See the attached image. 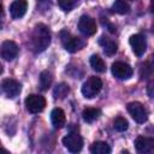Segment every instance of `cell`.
I'll return each instance as SVG.
<instances>
[{
    "mask_svg": "<svg viewBox=\"0 0 154 154\" xmlns=\"http://www.w3.org/2000/svg\"><path fill=\"white\" fill-rule=\"evenodd\" d=\"M100 114H101V111H100L99 108H93V107H90V108L83 109V112H82V118H83V120L87 122V123H93L94 120H96V119L100 117Z\"/></svg>",
    "mask_w": 154,
    "mask_h": 154,
    "instance_id": "17",
    "label": "cell"
},
{
    "mask_svg": "<svg viewBox=\"0 0 154 154\" xmlns=\"http://www.w3.org/2000/svg\"><path fill=\"white\" fill-rule=\"evenodd\" d=\"M69 91H70V88H69L67 84L59 83V84L55 85V88L53 90V95H54L55 99H64L65 96H67Z\"/></svg>",
    "mask_w": 154,
    "mask_h": 154,
    "instance_id": "22",
    "label": "cell"
},
{
    "mask_svg": "<svg viewBox=\"0 0 154 154\" xmlns=\"http://www.w3.org/2000/svg\"><path fill=\"white\" fill-rule=\"evenodd\" d=\"M52 79H53V77H52V73L49 71H47V70L42 71L40 73V88H41V90H47L52 84Z\"/></svg>",
    "mask_w": 154,
    "mask_h": 154,
    "instance_id": "20",
    "label": "cell"
},
{
    "mask_svg": "<svg viewBox=\"0 0 154 154\" xmlns=\"http://www.w3.org/2000/svg\"><path fill=\"white\" fill-rule=\"evenodd\" d=\"M90 152L93 154H109L111 153V147L102 141L94 142L90 147Z\"/></svg>",
    "mask_w": 154,
    "mask_h": 154,
    "instance_id": "18",
    "label": "cell"
},
{
    "mask_svg": "<svg viewBox=\"0 0 154 154\" xmlns=\"http://www.w3.org/2000/svg\"><path fill=\"white\" fill-rule=\"evenodd\" d=\"M147 94H148L149 97L154 99V77L147 84Z\"/></svg>",
    "mask_w": 154,
    "mask_h": 154,
    "instance_id": "25",
    "label": "cell"
},
{
    "mask_svg": "<svg viewBox=\"0 0 154 154\" xmlns=\"http://www.w3.org/2000/svg\"><path fill=\"white\" fill-rule=\"evenodd\" d=\"M25 107L30 113H38L41 111H43L45 106H46V100L43 96L41 95H36V94H30L25 97Z\"/></svg>",
    "mask_w": 154,
    "mask_h": 154,
    "instance_id": "5",
    "label": "cell"
},
{
    "mask_svg": "<svg viewBox=\"0 0 154 154\" xmlns=\"http://www.w3.org/2000/svg\"><path fill=\"white\" fill-rule=\"evenodd\" d=\"M150 12L154 14V0H150Z\"/></svg>",
    "mask_w": 154,
    "mask_h": 154,
    "instance_id": "26",
    "label": "cell"
},
{
    "mask_svg": "<svg viewBox=\"0 0 154 154\" xmlns=\"http://www.w3.org/2000/svg\"><path fill=\"white\" fill-rule=\"evenodd\" d=\"M99 43L102 46L103 52H105L106 55H113L117 52V43L114 41H112L111 38H108V37L101 36L100 40H99Z\"/></svg>",
    "mask_w": 154,
    "mask_h": 154,
    "instance_id": "15",
    "label": "cell"
},
{
    "mask_svg": "<svg viewBox=\"0 0 154 154\" xmlns=\"http://www.w3.org/2000/svg\"><path fill=\"white\" fill-rule=\"evenodd\" d=\"M102 88V81L99 78V77H95V76H91L89 77L82 85V94L84 97H88V99H91L94 96H96L100 90Z\"/></svg>",
    "mask_w": 154,
    "mask_h": 154,
    "instance_id": "2",
    "label": "cell"
},
{
    "mask_svg": "<svg viewBox=\"0 0 154 154\" xmlns=\"http://www.w3.org/2000/svg\"><path fill=\"white\" fill-rule=\"evenodd\" d=\"M28 10V1L26 0H14L10 6V13L13 19L22 18Z\"/></svg>",
    "mask_w": 154,
    "mask_h": 154,
    "instance_id": "13",
    "label": "cell"
},
{
    "mask_svg": "<svg viewBox=\"0 0 154 154\" xmlns=\"http://www.w3.org/2000/svg\"><path fill=\"white\" fill-rule=\"evenodd\" d=\"M112 75L118 79H128L132 76L134 70L129 64H125L123 61H116L112 64L111 67Z\"/></svg>",
    "mask_w": 154,
    "mask_h": 154,
    "instance_id": "6",
    "label": "cell"
},
{
    "mask_svg": "<svg viewBox=\"0 0 154 154\" xmlns=\"http://www.w3.org/2000/svg\"><path fill=\"white\" fill-rule=\"evenodd\" d=\"M1 88H2V91L4 94L7 96V97H16L19 95L20 90H22V85L16 79H12V78H6L2 81L1 83Z\"/></svg>",
    "mask_w": 154,
    "mask_h": 154,
    "instance_id": "8",
    "label": "cell"
},
{
    "mask_svg": "<svg viewBox=\"0 0 154 154\" xmlns=\"http://www.w3.org/2000/svg\"><path fill=\"white\" fill-rule=\"evenodd\" d=\"M130 42V46L132 48V52L137 55V57H141L143 55V53L146 52V48H147V42H146V37L141 34H135L130 37L129 40Z\"/></svg>",
    "mask_w": 154,
    "mask_h": 154,
    "instance_id": "10",
    "label": "cell"
},
{
    "mask_svg": "<svg viewBox=\"0 0 154 154\" xmlns=\"http://www.w3.org/2000/svg\"><path fill=\"white\" fill-rule=\"evenodd\" d=\"M61 42H63L64 48L70 53H75L84 46V42L81 38H78L76 36H72L67 31L61 32Z\"/></svg>",
    "mask_w": 154,
    "mask_h": 154,
    "instance_id": "4",
    "label": "cell"
},
{
    "mask_svg": "<svg viewBox=\"0 0 154 154\" xmlns=\"http://www.w3.org/2000/svg\"><path fill=\"white\" fill-rule=\"evenodd\" d=\"M78 29L85 36H91L96 32V23L89 16H82L78 20Z\"/></svg>",
    "mask_w": 154,
    "mask_h": 154,
    "instance_id": "9",
    "label": "cell"
},
{
    "mask_svg": "<svg viewBox=\"0 0 154 154\" xmlns=\"http://www.w3.org/2000/svg\"><path fill=\"white\" fill-rule=\"evenodd\" d=\"M65 112L61 108H54L51 112V122L55 129H61L65 125Z\"/></svg>",
    "mask_w": 154,
    "mask_h": 154,
    "instance_id": "14",
    "label": "cell"
},
{
    "mask_svg": "<svg viewBox=\"0 0 154 154\" xmlns=\"http://www.w3.org/2000/svg\"><path fill=\"white\" fill-rule=\"evenodd\" d=\"M63 144L69 152L78 153L83 147V140L77 132H70L63 137Z\"/></svg>",
    "mask_w": 154,
    "mask_h": 154,
    "instance_id": "3",
    "label": "cell"
},
{
    "mask_svg": "<svg viewBox=\"0 0 154 154\" xmlns=\"http://www.w3.org/2000/svg\"><path fill=\"white\" fill-rule=\"evenodd\" d=\"M77 2H78V0H58L59 7H60L63 11H65V12L71 11V10L77 5Z\"/></svg>",
    "mask_w": 154,
    "mask_h": 154,
    "instance_id": "24",
    "label": "cell"
},
{
    "mask_svg": "<svg viewBox=\"0 0 154 154\" xmlns=\"http://www.w3.org/2000/svg\"><path fill=\"white\" fill-rule=\"evenodd\" d=\"M51 43V34L46 25L38 24L35 26L31 35V46L35 53L43 52Z\"/></svg>",
    "mask_w": 154,
    "mask_h": 154,
    "instance_id": "1",
    "label": "cell"
},
{
    "mask_svg": "<svg viewBox=\"0 0 154 154\" xmlns=\"http://www.w3.org/2000/svg\"><path fill=\"white\" fill-rule=\"evenodd\" d=\"M135 147L138 153H150L154 150V137L140 136L135 140Z\"/></svg>",
    "mask_w": 154,
    "mask_h": 154,
    "instance_id": "12",
    "label": "cell"
},
{
    "mask_svg": "<svg viewBox=\"0 0 154 154\" xmlns=\"http://www.w3.org/2000/svg\"><path fill=\"white\" fill-rule=\"evenodd\" d=\"M17 54H18V46L16 45V42L6 40L1 43V57L4 60L11 61L17 57Z\"/></svg>",
    "mask_w": 154,
    "mask_h": 154,
    "instance_id": "11",
    "label": "cell"
},
{
    "mask_svg": "<svg viewBox=\"0 0 154 154\" xmlns=\"http://www.w3.org/2000/svg\"><path fill=\"white\" fill-rule=\"evenodd\" d=\"M128 126H129L128 120H126L125 118H123V117H117V118L114 119V122H113V128H114L117 131L123 132V131L128 130Z\"/></svg>",
    "mask_w": 154,
    "mask_h": 154,
    "instance_id": "23",
    "label": "cell"
},
{
    "mask_svg": "<svg viewBox=\"0 0 154 154\" xmlns=\"http://www.w3.org/2000/svg\"><path fill=\"white\" fill-rule=\"evenodd\" d=\"M153 73H154V54L149 57V59L141 66V70H140V75L142 78L150 77Z\"/></svg>",
    "mask_w": 154,
    "mask_h": 154,
    "instance_id": "16",
    "label": "cell"
},
{
    "mask_svg": "<svg viewBox=\"0 0 154 154\" xmlns=\"http://www.w3.org/2000/svg\"><path fill=\"white\" fill-rule=\"evenodd\" d=\"M128 112L138 124H142L147 120V111L140 102H130L128 105Z\"/></svg>",
    "mask_w": 154,
    "mask_h": 154,
    "instance_id": "7",
    "label": "cell"
},
{
    "mask_svg": "<svg viewBox=\"0 0 154 154\" xmlns=\"http://www.w3.org/2000/svg\"><path fill=\"white\" fill-rule=\"evenodd\" d=\"M90 66L93 67L94 71L100 72V73L106 71V64H105V61L102 60V58H100L96 54H94V55L90 57Z\"/></svg>",
    "mask_w": 154,
    "mask_h": 154,
    "instance_id": "19",
    "label": "cell"
},
{
    "mask_svg": "<svg viewBox=\"0 0 154 154\" xmlns=\"http://www.w3.org/2000/svg\"><path fill=\"white\" fill-rule=\"evenodd\" d=\"M112 10L119 14H126L130 12V6L125 0H116L112 5Z\"/></svg>",
    "mask_w": 154,
    "mask_h": 154,
    "instance_id": "21",
    "label": "cell"
}]
</instances>
